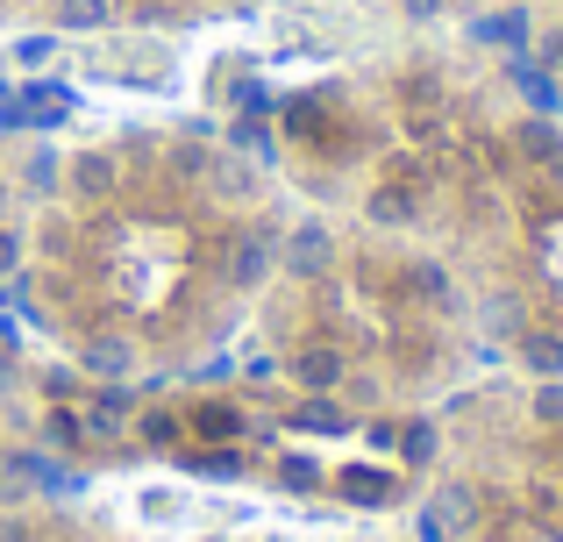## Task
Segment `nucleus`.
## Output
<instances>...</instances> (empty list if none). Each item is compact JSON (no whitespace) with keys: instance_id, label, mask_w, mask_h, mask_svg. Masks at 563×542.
I'll return each instance as SVG.
<instances>
[{"instance_id":"f8f14e48","label":"nucleus","mask_w":563,"mask_h":542,"mask_svg":"<svg viewBox=\"0 0 563 542\" xmlns=\"http://www.w3.org/2000/svg\"><path fill=\"white\" fill-rule=\"evenodd\" d=\"M514 357H521V372H536V378H563V335L528 321L521 343H514Z\"/></svg>"},{"instance_id":"4468645a","label":"nucleus","mask_w":563,"mask_h":542,"mask_svg":"<svg viewBox=\"0 0 563 542\" xmlns=\"http://www.w3.org/2000/svg\"><path fill=\"white\" fill-rule=\"evenodd\" d=\"M292 429H307V435H343L350 429V407L335 400V392H307V400L292 407Z\"/></svg>"},{"instance_id":"cd10ccee","label":"nucleus","mask_w":563,"mask_h":542,"mask_svg":"<svg viewBox=\"0 0 563 542\" xmlns=\"http://www.w3.org/2000/svg\"><path fill=\"white\" fill-rule=\"evenodd\" d=\"M143 435H151V443H172V435H179V421H172V414H143Z\"/></svg>"},{"instance_id":"c85d7f7f","label":"nucleus","mask_w":563,"mask_h":542,"mask_svg":"<svg viewBox=\"0 0 563 542\" xmlns=\"http://www.w3.org/2000/svg\"><path fill=\"white\" fill-rule=\"evenodd\" d=\"M399 14H407V22H435L442 0H399Z\"/></svg>"},{"instance_id":"7c9ffc66","label":"nucleus","mask_w":563,"mask_h":542,"mask_svg":"<svg viewBox=\"0 0 563 542\" xmlns=\"http://www.w3.org/2000/svg\"><path fill=\"white\" fill-rule=\"evenodd\" d=\"M550 179L563 186V136H556V151H550Z\"/></svg>"},{"instance_id":"c756f323","label":"nucleus","mask_w":563,"mask_h":542,"mask_svg":"<svg viewBox=\"0 0 563 542\" xmlns=\"http://www.w3.org/2000/svg\"><path fill=\"white\" fill-rule=\"evenodd\" d=\"M243 378H250V386H272L278 364H272V357H250V364H243Z\"/></svg>"},{"instance_id":"b1692460","label":"nucleus","mask_w":563,"mask_h":542,"mask_svg":"<svg viewBox=\"0 0 563 542\" xmlns=\"http://www.w3.org/2000/svg\"><path fill=\"white\" fill-rule=\"evenodd\" d=\"M22 257H29V236L14 222H0V278H14L22 272Z\"/></svg>"},{"instance_id":"2eb2a0df","label":"nucleus","mask_w":563,"mask_h":542,"mask_svg":"<svg viewBox=\"0 0 563 542\" xmlns=\"http://www.w3.org/2000/svg\"><path fill=\"white\" fill-rule=\"evenodd\" d=\"M343 378H350L343 350H307V357H300V386H307V392H335Z\"/></svg>"},{"instance_id":"9d476101","label":"nucleus","mask_w":563,"mask_h":542,"mask_svg":"<svg viewBox=\"0 0 563 542\" xmlns=\"http://www.w3.org/2000/svg\"><path fill=\"white\" fill-rule=\"evenodd\" d=\"M51 29L57 36H108L114 0H51Z\"/></svg>"},{"instance_id":"a878e982","label":"nucleus","mask_w":563,"mask_h":542,"mask_svg":"<svg viewBox=\"0 0 563 542\" xmlns=\"http://www.w3.org/2000/svg\"><path fill=\"white\" fill-rule=\"evenodd\" d=\"M528 57H536V65H550V71H563V29H536Z\"/></svg>"},{"instance_id":"473e14b6","label":"nucleus","mask_w":563,"mask_h":542,"mask_svg":"<svg viewBox=\"0 0 563 542\" xmlns=\"http://www.w3.org/2000/svg\"><path fill=\"white\" fill-rule=\"evenodd\" d=\"M556 8H563V0H556Z\"/></svg>"},{"instance_id":"f03ea898","label":"nucleus","mask_w":563,"mask_h":542,"mask_svg":"<svg viewBox=\"0 0 563 542\" xmlns=\"http://www.w3.org/2000/svg\"><path fill=\"white\" fill-rule=\"evenodd\" d=\"M335 257H343V243H335L329 214H300V222L278 236V265L292 278H307V286H321V278L335 272Z\"/></svg>"},{"instance_id":"6ab92c4d","label":"nucleus","mask_w":563,"mask_h":542,"mask_svg":"<svg viewBox=\"0 0 563 542\" xmlns=\"http://www.w3.org/2000/svg\"><path fill=\"white\" fill-rule=\"evenodd\" d=\"M343 493L357 507H385L393 500V478H378V472H343Z\"/></svg>"},{"instance_id":"423d86ee","label":"nucleus","mask_w":563,"mask_h":542,"mask_svg":"<svg viewBox=\"0 0 563 542\" xmlns=\"http://www.w3.org/2000/svg\"><path fill=\"white\" fill-rule=\"evenodd\" d=\"M272 272H278V236H272V229H250V236L229 243V265H221V278H229L235 292H257Z\"/></svg>"},{"instance_id":"a211bd4d","label":"nucleus","mask_w":563,"mask_h":542,"mask_svg":"<svg viewBox=\"0 0 563 542\" xmlns=\"http://www.w3.org/2000/svg\"><path fill=\"white\" fill-rule=\"evenodd\" d=\"M207 165H214V143H172V172H179V179H192V186H200L207 179Z\"/></svg>"},{"instance_id":"5701e85b","label":"nucleus","mask_w":563,"mask_h":542,"mask_svg":"<svg viewBox=\"0 0 563 542\" xmlns=\"http://www.w3.org/2000/svg\"><path fill=\"white\" fill-rule=\"evenodd\" d=\"M399 457H407V464H428V457H435V421H407V435H399Z\"/></svg>"},{"instance_id":"20e7f679","label":"nucleus","mask_w":563,"mask_h":542,"mask_svg":"<svg viewBox=\"0 0 563 542\" xmlns=\"http://www.w3.org/2000/svg\"><path fill=\"white\" fill-rule=\"evenodd\" d=\"M79 372H86V378H100V386H136V372H143V343H136V335H122V329H100V335H86Z\"/></svg>"},{"instance_id":"bb28decb","label":"nucleus","mask_w":563,"mask_h":542,"mask_svg":"<svg viewBox=\"0 0 563 542\" xmlns=\"http://www.w3.org/2000/svg\"><path fill=\"white\" fill-rule=\"evenodd\" d=\"M36 386L51 392V400H71V386H79V372H71V364H51V372H43Z\"/></svg>"},{"instance_id":"39448f33","label":"nucleus","mask_w":563,"mask_h":542,"mask_svg":"<svg viewBox=\"0 0 563 542\" xmlns=\"http://www.w3.org/2000/svg\"><path fill=\"white\" fill-rule=\"evenodd\" d=\"M207 193L214 200H229V208H250V200L264 193V165L250 151H214V165H207Z\"/></svg>"},{"instance_id":"9b49d317","label":"nucleus","mask_w":563,"mask_h":542,"mask_svg":"<svg viewBox=\"0 0 563 542\" xmlns=\"http://www.w3.org/2000/svg\"><path fill=\"white\" fill-rule=\"evenodd\" d=\"M22 193H36V200H57L65 193V151H57V143H36V151L22 157Z\"/></svg>"},{"instance_id":"aec40b11","label":"nucleus","mask_w":563,"mask_h":542,"mask_svg":"<svg viewBox=\"0 0 563 542\" xmlns=\"http://www.w3.org/2000/svg\"><path fill=\"white\" fill-rule=\"evenodd\" d=\"M43 435H51L57 450H79L86 443V421L71 414V407H51V414H43Z\"/></svg>"},{"instance_id":"0eeeda50","label":"nucleus","mask_w":563,"mask_h":542,"mask_svg":"<svg viewBox=\"0 0 563 542\" xmlns=\"http://www.w3.org/2000/svg\"><path fill=\"white\" fill-rule=\"evenodd\" d=\"M514 93H521L528 114H550V122H563V71L536 65V57H514Z\"/></svg>"},{"instance_id":"4be33fe9","label":"nucleus","mask_w":563,"mask_h":542,"mask_svg":"<svg viewBox=\"0 0 563 542\" xmlns=\"http://www.w3.org/2000/svg\"><path fill=\"white\" fill-rule=\"evenodd\" d=\"M278 478H286V493H321V464L314 457H278Z\"/></svg>"},{"instance_id":"1a4fd4ad","label":"nucleus","mask_w":563,"mask_h":542,"mask_svg":"<svg viewBox=\"0 0 563 542\" xmlns=\"http://www.w3.org/2000/svg\"><path fill=\"white\" fill-rule=\"evenodd\" d=\"M114 179H122V165H114L108 151H79V157L65 165L71 200H108V193H114Z\"/></svg>"},{"instance_id":"393cba45","label":"nucleus","mask_w":563,"mask_h":542,"mask_svg":"<svg viewBox=\"0 0 563 542\" xmlns=\"http://www.w3.org/2000/svg\"><path fill=\"white\" fill-rule=\"evenodd\" d=\"M200 435H214V443H229V435H243V421H235V407H200Z\"/></svg>"},{"instance_id":"dca6fc26","label":"nucleus","mask_w":563,"mask_h":542,"mask_svg":"<svg viewBox=\"0 0 563 542\" xmlns=\"http://www.w3.org/2000/svg\"><path fill=\"white\" fill-rule=\"evenodd\" d=\"M556 136H563V122H550V114H528V122H521V157H536V165H550Z\"/></svg>"},{"instance_id":"ddd939ff","label":"nucleus","mask_w":563,"mask_h":542,"mask_svg":"<svg viewBox=\"0 0 563 542\" xmlns=\"http://www.w3.org/2000/svg\"><path fill=\"white\" fill-rule=\"evenodd\" d=\"M129 414H136V386H100L86 407V435H122Z\"/></svg>"},{"instance_id":"6e6552de","label":"nucleus","mask_w":563,"mask_h":542,"mask_svg":"<svg viewBox=\"0 0 563 542\" xmlns=\"http://www.w3.org/2000/svg\"><path fill=\"white\" fill-rule=\"evenodd\" d=\"M521 329H528V300H521V292L499 286V292L478 300V335H485V343H521Z\"/></svg>"},{"instance_id":"f3484780","label":"nucleus","mask_w":563,"mask_h":542,"mask_svg":"<svg viewBox=\"0 0 563 542\" xmlns=\"http://www.w3.org/2000/svg\"><path fill=\"white\" fill-rule=\"evenodd\" d=\"M528 414H536V429H563V378H536Z\"/></svg>"},{"instance_id":"f257e3e1","label":"nucleus","mask_w":563,"mask_h":542,"mask_svg":"<svg viewBox=\"0 0 563 542\" xmlns=\"http://www.w3.org/2000/svg\"><path fill=\"white\" fill-rule=\"evenodd\" d=\"M478 521H485L478 486H471V478H442L421 500V515H413V535L421 542H464V535H478Z\"/></svg>"},{"instance_id":"2f4dec72","label":"nucleus","mask_w":563,"mask_h":542,"mask_svg":"<svg viewBox=\"0 0 563 542\" xmlns=\"http://www.w3.org/2000/svg\"><path fill=\"white\" fill-rule=\"evenodd\" d=\"M8 200H14V179H0V222H8Z\"/></svg>"},{"instance_id":"7ed1b4c3","label":"nucleus","mask_w":563,"mask_h":542,"mask_svg":"<svg viewBox=\"0 0 563 542\" xmlns=\"http://www.w3.org/2000/svg\"><path fill=\"white\" fill-rule=\"evenodd\" d=\"M464 36L485 43V51L528 57V43H536V14H528V0H493L485 14H471V22H464Z\"/></svg>"},{"instance_id":"412c9836","label":"nucleus","mask_w":563,"mask_h":542,"mask_svg":"<svg viewBox=\"0 0 563 542\" xmlns=\"http://www.w3.org/2000/svg\"><path fill=\"white\" fill-rule=\"evenodd\" d=\"M57 43H65V36H57V29H43V36H22V43H14V65H22V71L51 65V57H57Z\"/></svg>"}]
</instances>
